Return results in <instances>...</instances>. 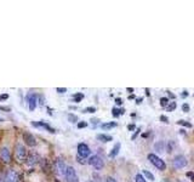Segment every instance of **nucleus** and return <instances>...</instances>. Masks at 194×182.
<instances>
[{
	"label": "nucleus",
	"instance_id": "nucleus-28",
	"mask_svg": "<svg viewBox=\"0 0 194 182\" xmlns=\"http://www.w3.org/2000/svg\"><path fill=\"white\" fill-rule=\"evenodd\" d=\"M88 126V123L86 121H80V123H78V128L79 129H83V128H86Z\"/></svg>",
	"mask_w": 194,
	"mask_h": 182
},
{
	"label": "nucleus",
	"instance_id": "nucleus-9",
	"mask_svg": "<svg viewBox=\"0 0 194 182\" xmlns=\"http://www.w3.org/2000/svg\"><path fill=\"white\" fill-rule=\"evenodd\" d=\"M23 140H24L26 145L29 146V147H34V146L36 145V138H35V136H33L30 132H24V134H23Z\"/></svg>",
	"mask_w": 194,
	"mask_h": 182
},
{
	"label": "nucleus",
	"instance_id": "nucleus-33",
	"mask_svg": "<svg viewBox=\"0 0 194 182\" xmlns=\"http://www.w3.org/2000/svg\"><path fill=\"white\" fill-rule=\"evenodd\" d=\"M90 121H91V124H92L94 126H96L97 124H98V119H91Z\"/></svg>",
	"mask_w": 194,
	"mask_h": 182
},
{
	"label": "nucleus",
	"instance_id": "nucleus-2",
	"mask_svg": "<svg viewBox=\"0 0 194 182\" xmlns=\"http://www.w3.org/2000/svg\"><path fill=\"white\" fill-rule=\"evenodd\" d=\"M66 170H67V166L64 164V160L62 158H57L54 163V171L58 175H64Z\"/></svg>",
	"mask_w": 194,
	"mask_h": 182
},
{
	"label": "nucleus",
	"instance_id": "nucleus-1",
	"mask_svg": "<svg viewBox=\"0 0 194 182\" xmlns=\"http://www.w3.org/2000/svg\"><path fill=\"white\" fill-rule=\"evenodd\" d=\"M148 160H149L157 169H159V170H165V168H166L165 162H164L161 158H159L157 154H153V153L148 154Z\"/></svg>",
	"mask_w": 194,
	"mask_h": 182
},
{
	"label": "nucleus",
	"instance_id": "nucleus-13",
	"mask_svg": "<svg viewBox=\"0 0 194 182\" xmlns=\"http://www.w3.org/2000/svg\"><path fill=\"white\" fill-rule=\"evenodd\" d=\"M165 142H163V141H159V142H157L155 145H154V149L158 152V153H163L164 151H165Z\"/></svg>",
	"mask_w": 194,
	"mask_h": 182
},
{
	"label": "nucleus",
	"instance_id": "nucleus-34",
	"mask_svg": "<svg viewBox=\"0 0 194 182\" xmlns=\"http://www.w3.org/2000/svg\"><path fill=\"white\" fill-rule=\"evenodd\" d=\"M78 162H79L80 164H85V160H83V158H80L79 156H78Z\"/></svg>",
	"mask_w": 194,
	"mask_h": 182
},
{
	"label": "nucleus",
	"instance_id": "nucleus-12",
	"mask_svg": "<svg viewBox=\"0 0 194 182\" xmlns=\"http://www.w3.org/2000/svg\"><path fill=\"white\" fill-rule=\"evenodd\" d=\"M39 160H40V157H39V154L35 153V152H30V153L27 156V159H26V162H27L28 165H34V164H36Z\"/></svg>",
	"mask_w": 194,
	"mask_h": 182
},
{
	"label": "nucleus",
	"instance_id": "nucleus-32",
	"mask_svg": "<svg viewBox=\"0 0 194 182\" xmlns=\"http://www.w3.org/2000/svg\"><path fill=\"white\" fill-rule=\"evenodd\" d=\"M7 98H9V95H7V93L0 95V101H2V100H7Z\"/></svg>",
	"mask_w": 194,
	"mask_h": 182
},
{
	"label": "nucleus",
	"instance_id": "nucleus-19",
	"mask_svg": "<svg viewBox=\"0 0 194 182\" xmlns=\"http://www.w3.org/2000/svg\"><path fill=\"white\" fill-rule=\"evenodd\" d=\"M143 175L146 176V179H147V180H149V181H154V175H153L152 173H149L148 170H143Z\"/></svg>",
	"mask_w": 194,
	"mask_h": 182
},
{
	"label": "nucleus",
	"instance_id": "nucleus-36",
	"mask_svg": "<svg viewBox=\"0 0 194 182\" xmlns=\"http://www.w3.org/2000/svg\"><path fill=\"white\" fill-rule=\"evenodd\" d=\"M181 96H182V97H187V96H188V93H187V91H183Z\"/></svg>",
	"mask_w": 194,
	"mask_h": 182
},
{
	"label": "nucleus",
	"instance_id": "nucleus-21",
	"mask_svg": "<svg viewBox=\"0 0 194 182\" xmlns=\"http://www.w3.org/2000/svg\"><path fill=\"white\" fill-rule=\"evenodd\" d=\"M112 113H113L114 117H118L119 114H124V109H116V108H113Z\"/></svg>",
	"mask_w": 194,
	"mask_h": 182
},
{
	"label": "nucleus",
	"instance_id": "nucleus-10",
	"mask_svg": "<svg viewBox=\"0 0 194 182\" xmlns=\"http://www.w3.org/2000/svg\"><path fill=\"white\" fill-rule=\"evenodd\" d=\"M4 182H18V175H17V173H16L13 169H10V170L6 173L5 177H4Z\"/></svg>",
	"mask_w": 194,
	"mask_h": 182
},
{
	"label": "nucleus",
	"instance_id": "nucleus-40",
	"mask_svg": "<svg viewBox=\"0 0 194 182\" xmlns=\"http://www.w3.org/2000/svg\"><path fill=\"white\" fill-rule=\"evenodd\" d=\"M0 121H2V119H1V118H0Z\"/></svg>",
	"mask_w": 194,
	"mask_h": 182
},
{
	"label": "nucleus",
	"instance_id": "nucleus-8",
	"mask_svg": "<svg viewBox=\"0 0 194 182\" xmlns=\"http://www.w3.org/2000/svg\"><path fill=\"white\" fill-rule=\"evenodd\" d=\"M27 100H28V104H29V110H34L36 107V102H38V95L34 92H30V93H28Z\"/></svg>",
	"mask_w": 194,
	"mask_h": 182
},
{
	"label": "nucleus",
	"instance_id": "nucleus-24",
	"mask_svg": "<svg viewBox=\"0 0 194 182\" xmlns=\"http://www.w3.org/2000/svg\"><path fill=\"white\" fill-rule=\"evenodd\" d=\"M168 103H169V100H168L166 97L160 98V104H161V107H166V106H168Z\"/></svg>",
	"mask_w": 194,
	"mask_h": 182
},
{
	"label": "nucleus",
	"instance_id": "nucleus-22",
	"mask_svg": "<svg viewBox=\"0 0 194 182\" xmlns=\"http://www.w3.org/2000/svg\"><path fill=\"white\" fill-rule=\"evenodd\" d=\"M68 120L71 123H77L78 121V117L75 114H68Z\"/></svg>",
	"mask_w": 194,
	"mask_h": 182
},
{
	"label": "nucleus",
	"instance_id": "nucleus-5",
	"mask_svg": "<svg viewBox=\"0 0 194 182\" xmlns=\"http://www.w3.org/2000/svg\"><path fill=\"white\" fill-rule=\"evenodd\" d=\"M90 153H91V151H90V148H89V146L86 143H79L78 145V156L80 158L85 159V158H88L90 156Z\"/></svg>",
	"mask_w": 194,
	"mask_h": 182
},
{
	"label": "nucleus",
	"instance_id": "nucleus-31",
	"mask_svg": "<svg viewBox=\"0 0 194 182\" xmlns=\"http://www.w3.org/2000/svg\"><path fill=\"white\" fill-rule=\"evenodd\" d=\"M104 182H116V180L114 179V177H110V176H108L107 179H106V181Z\"/></svg>",
	"mask_w": 194,
	"mask_h": 182
},
{
	"label": "nucleus",
	"instance_id": "nucleus-6",
	"mask_svg": "<svg viewBox=\"0 0 194 182\" xmlns=\"http://www.w3.org/2000/svg\"><path fill=\"white\" fill-rule=\"evenodd\" d=\"M172 165L175 169H182L187 165V159L185 156H176L172 160Z\"/></svg>",
	"mask_w": 194,
	"mask_h": 182
},
{
	"label": "nucleus",
	"instance_id": "nucleus-41",
	"mask_svg": "<svg viewBox=\"0 0 194 182\" xmlns=\"http://www.w3.org/2000/svg\"><path fill=\"white\" fill-rule=\"evenodd\" d=\"M86 182H94V181H86Z\"/></svg>",
	"mask_w": 194,
	"mask_h": 182
},
{
	"label": "nucleus",
	"instance_id": "nucleus-4",
	"mask_svg": "<svg viewBox=\"0 0 194 182\" xmlns=\"http://www.w3.org/2000/svg\"><path fill=\"white\" fill-rule=\"evenodd\" d=\"M64 177H66L67 182H79L78 175H77V173H75L74 168H72V166H67V170H66Z\"/></svg>",
	"mask_w": 194,
	"mask_h": 182
},
{
	"label": "nucleus",
	"instance_id": "nucleus-27",
	"mask_svg": "<svg viewBox=\"0 0 194 182\" xmlns=\"http://www.w3.org/2000/svg\"><path fill=\"white\" fill-rule=\"evenodd\" d=\"M176 107H177L176 102H171V103H170V106L168 107V109H169V110H174V109H175Z\"/></svg>",
	"mask_w": 194,
	"mask_h": 182
},
{
	"label": "nucleus",
	"instance_id": "nucleus-39",
	"mask_svg": "<svg viewBox=\"0 0 194 182\" xmlns=\"http://www.w3.org/2000/svg\"><path fill=\"white\" fill-rule=\"evenodd\" d=\"M0 182H4V179H2V180H1V177H0Z\"/></svg>",
	"mask_w": 194,
	"mask_h": 182
},
{
	"label": "nucleus",
	"instance_id": "nucleus-25",
	"mask_svg": "<svg viewBox=\"0 0 194 182\" xmlns=\"http://www.w3.org/2000/svg\"><path fill=\"white\" fill-rule=\"evenodd\" d=\"M178 124H180V125H185V126H187V128H192V124H191V123H187V121H185V120H178Z\"/></svg>",
	"mask_w": 194,
	"mask_h": 182
},
{
	"label": "nucleus",
	"instance_id": "nucleus-35",
	"mask_svg": "<svg viewBox=\"0 0 194 182\" xmlns=\"http://www.w3.org/2000/svg\"><path fill=\"white\" fill-rule=\"evenodd\" d=\"M160 119H161V120H163L164 123H168V118H166V117H164V115H161V117H160Z\"/></svg>",
	"mask_w": 194,
	"mask_h": 182
},
{
	"label": "nucleus",
	"instance_id": "nucleus-38",
	"mask_svg": "<svg viewBox=\"0 0 194 182\" xmlns=\"http://www.w3.org/2000/svg\"><path fill=\"white\" fill-rule=\"evenodd\" d=\"M161 182H169V181H168V180H163Z\"/></svg>",
	"mask_w": 194,
	"mask_h": 182
},
{
	"label": "nucleus",
	"instance_id": "nucleus-7",
	"mask_svg": "<svg viewBox=\"0 0 194 182\" xmlns=\"http://www.w3.org/2000/svg\"><path fill=\"white\" fill-rule=\"evenodd\" d=\"M89 164H90V165H92L96 170H101V169H103V166H104V163H103L102 158H101V157H98V156H94V157H91V158L89 159Z\"/></svg>",
	"mask_w": 194,
	"mask_h": 182
},
{
	"label": "nucleus",
	"instance_id": "nucleus-16",
	"mask_svg": "<svg viewBox=\"0 0 194 182\" xmlns=\"http://www.w3.org/2000/svg\"><path fill=\"white\" fill-rule=\"evenodd\" d=\"M41 168H43V170H44V171H46V173H49V170H51V168H50V164H49V160H47V159H41Z\"/></svg>",
	"mask_w": 194,
	"mask_h": 182
},
{
	"label": "nucleus",
	"instance_id": "nucleus-11",
	"mask_svg": "<svg viewBox=\"0 0 194 182\" xmlns=\"http://www.w3.org/2000/svg\"><path fill=\"white\" fill-rule=\"evenodd\" d=\"M0 159L4 163H10L11 162V153H10L7 147H2L0 149Z\"/></svg>",
	"mask_w": 194,
	"mask_h": 182
},
{
	"label": "nucleus",
	"instance_id": "nucleus-23",
	"mask_svg": "<svg viewBox=\"0 0 194 182\" xmlns=\"http://www.w3.org/2000/svg\"><path fill=\"white\" fill-rule=\"evenodd\" d=\"M135 181L136 182H146V180H144V177H143L141 174H137V175L135 176Z\"/></svg>",
	"mask_w": 194,
	"mask_h": 182
},
{
	"label": "nucleus",
	"instance_id": "nucleus-29",
	"mask_svg": "<svg viewBox=\"0 0 194 182\" xmlns=\"http://www.w3.org/2000/svg\"><path fill=\"white\" fill-rule=\"evenodd\" d=\"M182 110H183V112H189V106H188L187 103H185V104L182 106Z\"/></svg>",
	"mask_w": 194,
	"mask_h": 182
},
{
	"label": "nucleus",
	"instance_id": "nucleus-20",
	"mask_svg": "<svg viewBox=\"0 0 194 182\" xmlns=\"http://www.w3.org/2000/svg\"><path fill=\"white\" fill-rule=\"evenodd\" d=\"M73 98H74V102H80L83 98H84V93H75L74 96H73Z\"/></svg>",
	"mask_w": 194,
	"mask_h": 182
},
{
	"label": "nucleus",
	"instance_id": "nucleus-18",
	"mask_svg": "<svg viewBox=\"0 0 194 182\" xmlns=\"http://www.w3.org/2000/svg\"><path fill=\"white\" fill-rule=\"evenodd\" d=\"M176 145H175V142L172 141V140H170L169 142H168V145L165 146V148H166V151H168V153H171L172 151H174V147H175Z\"/></svg>",
	"mask_w": 194,
	"mask_h": 182
},
{
	"label": "nucleus",
	"instance_id": "nucleus-17",
	"mask_svg": "<svg viewBox=\"0 0 194 182\" xmlns=\"http://www.w3.org/2000/svg\"><path fill=\"white\" fill-rule=\"evenodd\" d=\"M116 126V123L115 121H110V123H104V124H102L101 125V128L102 129H112V128H115Z\"/></svg>",
	"mask_w": 194,
	"mask_h": 182
},
{
	"label": "nucleus",
	"instance_id": "nucleus-30",
	"mask_svg": "<svg viewBox=\"0 0 194 182\" xmlns=\"http://www.w3.org/2000/svg\"><path fill=\"white\" fill-rule=\"evenodd\" d=\"M56 91H57V92H60V93H63V92H66V91H67V89H66V88H57Z\"/></svg>",
	"mask_w": 194,
	"mask_h": 182
},
{
	"label": "nucleus",
	"instance_id": "nucleus-15",
	"mask_svg": "<svg viewBox=\"0 0 194 182\" xmlns=\"http://www.w3.org/2000/svg\"><path fill=\"white\" fill-rule=\"evenodd\" d=\"M119 149H120V143L118 142V143H115V146H114V147H113V149L110 151L109 157H110V158L116 157V156H118V153H119Z\"/></svg>",
	"mask_w": 194,
	"mask_h": 182
},
{
	"label": "nucleus",
	"instance_id": "nucleus-26",
	"mask_svg": "<svg viewBox=\"0 0 194 182\" xmlns=\"http://www.w3.org/2000/svg\"><path fill=\"white\" fill-rule=\"evenodd\" d=\"M96 109L94 108V107H88V108H85L83 112H85V113H94Z\"/></svg>",
	"mask_w": 194,
	"mask_h": 182
},
{
	"label": "nucleus",
	"instance_id": "nucleus-3",
	"mask_svg": "<svg viewBox=\"0 0 194 182\" xmlns=\"http://www.w3.org/2000/svg\"><path fill=\"white\" fill-rule=\"evenodd\" d=\"M27 156H28V153L26 151V147L21 143H17L16 145V157L18 158V160L19 162H26Z\"/></svg>",
	"mask_w": 194,
	"mask_h": 182
},
{
	"label": "nucleus",
	"instance_id": "nucleus-14",
	"mask_svg": "<svg viewBox=\"0 0 194 182\" xmlns=\"http://www.w3.org/2000/svg\"><path fill=\"white\" fill-rule=\"evenodd\" d=\"M97 140L101 141V142H109L113 140V137L110 135H106V134H99L97 135Z\"/></svg>",
	"mask_w": 194,
	"mask_h": 182
},
{
	"label": "nucleus",
	"instance_id": "nucleus-37",
	"mask_svg": "<svg viewBox=\"0 0 194 182\" xmlns=\"http://www.w3.org/2000/svg\"><path fill=\"white\" fill-rule=\"evenodd\" d=\"M115 102H116V104H121V103H123L120 98H116V100H115Z\"/></svg>",
	"mask_w": 194,
	"mask_h": 182
}]
</instances>
